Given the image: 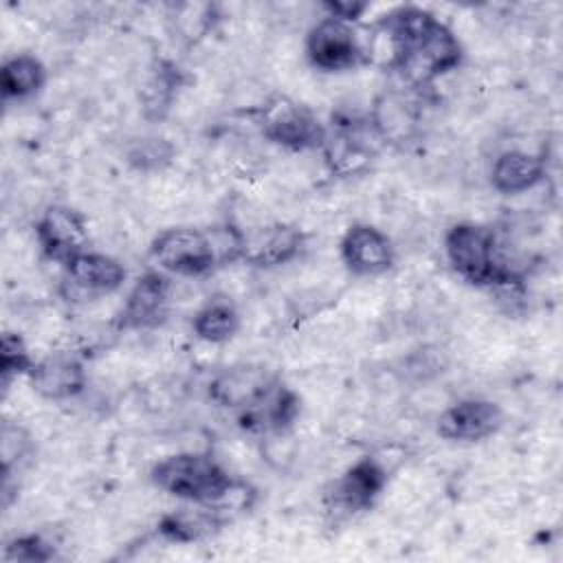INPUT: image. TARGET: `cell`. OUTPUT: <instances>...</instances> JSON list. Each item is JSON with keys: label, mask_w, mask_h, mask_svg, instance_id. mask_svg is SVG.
Wrapping results in <instances>:
<instances>
[{"label": "cell", "mask_w": 563, "mask_h": 563, "mask_svg": "<svg viewBox=\"0 0 563 563\" xmlns=\"http://www.w3.org/2000/svg\"><path fill=\"white\" fill-rule=\"evenodd\" d=\"M301 411L299 396L277 380L255 405L235 413L238 427L249 435H282L295 427Z\"/></svg>", "instance_id": "16"}, {"label": "cell", "mask_w": 563, "mask_h": 563, "mask_svg": "<svg viewBox=\"0 0 563 563\" xmlns=\"http://www.w3.org/2000/svg\"><path fill=\"white\" fill-rule=\"evenodd\" d=\"M343 266L356 277H378L396 262V251L385 231L369 222H354L339 242Z\"/></svg>", "instance_id": "12"}, {"label": "cell", "mask_w": 563, "mask_h": 563, "mask_svg": "<svg viewBox=\"0 0 563 563\" xmlns=\"http://www.w3.org/2000/svg\"><path fill=\"white\" fill-rule=\"evenodd\" d=\"M389 473L376 457H361L350 464L325 490L328 512L334 517H354L367 512L383 495Z\"/></svg>", "instance_id": "7"}, {"label": "cell", "mask_w": 563, "mask_h": 563, "mask_svg": "<svg viewBox=\"0 0 563 563\" xmlns=\"http://www.w3.org/2000/svg\"><path fill=\"white\" fill-rule=\"evenodd\" d=\"M37 358L31 356L29 345L18 332H4L0 339V376L2 383L9 385V380L18 376H29Z\"/></svg>", "instance_id": "23"}, {"label": "cell", "mask_w": 563, "mask_h": 563, "mask_svg": "<svg viewBox=\"0 0 563 563\" xmlns=\"http://www.w3.org/2000/svg\"><path fill=\"white\" fill-rule=\"evenodd\" d=\"M227 521H229V512L220 506L183 501V506L165 512L158 519L156 532L161 534V539L169 543L187 545V543H200L205 539H211L224 528Z\"/></svg>", "instance_id": "17"}, {"label": "cell", "mask_w": 563, "mask_h": 563, "mask_svg": "<svg viewBox=\"0 0 563 563\" xmlns=\"http://www.w3.org/2000/svg\"><path fill=\"white\" fill-rule=\"evenodd\" d=\"M545 178V163L541 156L523 150L501 152L490 167V185L504 196H517L534 189Z\"/></svg>", "instance_id": "18"}, {"label": "cell", "mask_w": 563, "mask_h": 563, "mask_svg": "<svg viewBox=\"0 0 563 563\" xmlns=\"http://www.w3.org/2000/svg\"><path fill=\"white\" fill-rule=\"evenodd\" d=\"M125 277L128 271L117 257L90 249L64 264V284L70 297L97 299L112 295L125 284Z\"/></svg>", "instance_id": "15"}, {"label": "cell", "mask_w": 563, "mask_h": 563, "mask_svg": "<svg viewBox=\"0 0 563 563\" xmlns=\"http://www.w3.org/2000/svg\"><path fill=\"white\" fill-rule=\"evenodd\" d=\"M242 235L244 231L233 224L209 229L172 227L152 240L150 255L167 275L202 277L218 266L240 262Z\"/></svg>", "instance_id": "3"}, {"label": "cell", "mask_w": 563, "mask_h": 563, "mask_svg": "<svg viewBox=\"0 0 563 563\" xmlns=\"http://www.w3.org/2000/svg\"><path fill=\"white\" fill-rule=\"evenodd\" d=\"M242 325L240 310L227 297H213L200 306L191 319L194 334L205 343H227L231 341Z\"/></svg>", "instance_id": "21"}, {"label": "cell", "mask_w": 563, "mask_h": 563, "mask_svg": "<svg viewBox=\"0 0 563 563\" xmlns=\"http://www.w3.org/2000/svg\"><path fill=\"white\" fill-rule=\"evenodd\" d=\"M279 378L257 363H238L220 369L207 383L209 400L229 411H244L255 405Z\"/></svg>", "instance_id": "11"}, {"label": "cell", "mask_w": 563, "mask_h": 563, "mask_svg": "<svg viewBox=\"0 0 563 563\" xmlns=\"http://www.w3.org/2000/svg\"><path fill=\"white\" fill-rule=\"evenodd\" d=\"M306 244V233L297 224L271 222L253 231H244L240 262L253 268H279L299 257Z\"/></svg>", "instance_id": "13"}, {"label": "cell", "mask_w": 563, "mask_h": 563, "mask_svg": "<svg viewBox=\"0 0 563 563\" xmlns=\"http://www.w3.org/2000/svg\"><path fill=\"white\" fill-rule=\"evenodd\" d=\"M321 9L330 18H339V20H347V22H361V18L369 9V4L367 2H356V0H330V2H323Z\"/></svg>", "instance_id": "26"}, {"label": "cell", "mask_w": 563, "mask_h": 563, "mask_svg": "<svg viewBox=\"0 0 563 563\" xmlns=\"http://www.w3.org/2000/svg\"><path fill=\"white\" fill-rule=\"evenodd\" d=\"M26 378L37 396L53 402L77 398L88 387L86 363L70 350H53L37 358Z\"/></svg>", "instance_id": "14"}, {"label": "cell", "mask_w": 563, "mask_h": 563, "mask_svg": "<svg viewBox=\"0 0 563 563\" xmlns=\"http://www.w3.org/2000/svg\"><path fill=\"white\" fill-rule=\"evenodd\" d=\"M374 132L378 134L380 143H398L409 139L418 123L416 103L400 95V92H387L376 101V108L369 117Z\"/></svg>", "instance_id": "20"}, {"label": "cell", "mask_w": 563, "mask_h": 563, "mask_svg": "<svg viewBox=\"0 0 563 563\" xmlns=\"http://www.w3.org/2000/svg\"><path fill=\"white\" fill-rule=\"evenodd\" d=\"M48 73L40 57L31 53H15L2 62L0 92L2 101H26L46 86Z\"/></svg>", "instance_id": "19"}, {"label": "cell", "mask_w": 563, "mask_h": 563, "mask_svg": "<svg viewBox=\"0 0 563 563\" xmlns=\"http://www.w3.org/2000/svg\"><path fill=\"white\" fill-rule=\"evenodd\" d=\"M257 128L266 141L288 152L323 150L328 139V128L312 108L286 95L264 101L257 110Z\"/></svg>", "instance_id": "6"}, {"label": "cell", "mask_w": 563, "mask_h": 563, "mask_svg": "<svg viewBox=\"0 0 563 563\" xmlns=\"http://www.w3.org/2000/svg\"><path fill=\"white\" fill-rule=\"evenodd\" d=\"M374 31L387 40V66L407 88H429L464 59L457 35L440 18L420 7L389 11L376 22Z\"/></svg>", "instance_id": "1"}, {"label": "cell", "mask_w": 563, "mask_h": 563, "mask_svg": "<svg viewBox=\"0 0 563 563\" xmlns=\"http://www.w3.org/2000/svg\"><path fill=\"white\" fill-rule=\"evenodd\" d=\"M178 88V68L169 64H161L158 70L152 73L145 90H143V108L147 117H163L174 99Z\"/></svg>", "instance_id": "22"}, {"label": "cell", "mask_w": 563, "mask_h": 563, "mask_svg": "<svg viewBox=\"0 0 563 563\" xmlns=\"http://www.w3.org/2000/svg\"><path fill=\"white\" fill-rule=\"evenodd\" d=\"M150 482L178 501L220 506L227 512L249 508L244 501H233L246 495L249 486L207 451H180L158 460L150 471Z\"/></svg>", "instance_id": "2"}, {"label": "cell", "mask_w": 563, "mask_h": 563, "mask_svg": "<svg viewBox=\"0 0 563 563\" xmlns=\"http://www.w3.org/2000/svg\"><path fill=\"white\" fill-rule=\"evenodd\" d=\"M374 35L361 22L323 15L306 35V57L321 73H345L372 62Z\"/></svg>", "instance_id": "5"}, {"label": "cell", "mask_w": 563, "mask_h": 563, "mask_svg": "<svg viewBox=\"0 0 563 563\" xmlns=\"http://www.w3.org/2000/svg\"><path fill=\"white\" fill-rule=\"evenodd\" d=\"M444 255L453 273L475 288H515L521 275L508 264L490 227L457 222L444 233Z\"/></svg>", "instance_id": "4"}, {"label": "cell", "mask_w": 563, "mask_h": 563, "mask_svg": "<svg viewBox=\"0 0 563 563\" xmlns=\"http://www.w3.org/2000/svg\"><path fill=\"white\" fill-rule=\"evenodd\" d=\"M33 231L42 255L62 266L88 249V220L68 205L46 207Z\"/></svg>", "instance_id": "8"}, {"label": "cell", "mask_w": 563, "mask_h": 563, "mask_svg": "<svg viewBox=\"0 0 563 563\" xmlns=\"http://www.w3.org/2000/svg\"><path fill=\"white\" fill-rule=\"evenodd\" d=\"M29 449H31V442H29L26 431L18 424L4 422V427H2V475H4V479L11 477L13 464L22 462L29 455Z\"/></svg>", "instance_id": "25"}, {"label": "cell", "mask_w": 563, "mask_h": 563, "mask_svg": "<svg viewBox=\"0 0 563 563\" xmlns=\"http://www.w3.org/2000/svg\"><path fill=\"white\" fill-rule=\"evenodd\" d=\"M172 282L161 268H150L136 277L119 310L121 330H152L165 323L169 314Z\"/></svg>", "instance_id": "9"}, {"label": "cell", "mask_w": 563, "mask_h": 563, "mask_svg": "<svg viewBox=\"0 0 563 563\" xmlns=\"http://www.w3.org/2000/svg\"><path fill=\"white\" fill-rule=\"evenodd\" d=\"M504 424V411L488 398H462L449 405L435 420V433L446 442L475 444L495 435Z\"/></svg>", "instance_id": "10"}, {"label": "cell", "mask_w": 563, "mask_h": 563, "mask_svg": "<svg viewBox=\"0 0 563 563\" xmlns=\"http://www.w3.org/2000/svg\"><path fill=\"white\" fill-rule=\"evenodd\" d=\"M4 561H22V563H46L57 556V548L53 541L37 532L18 534L11 541H7Z\"/></svg>", "instance_id": "24"}]
</instances>
